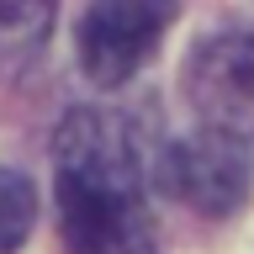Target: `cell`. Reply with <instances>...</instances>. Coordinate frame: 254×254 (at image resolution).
Returning a JSON list of instances; mask_svg holds the SVG:
<instances>
[{"mask_svg": "<svg viewBox=\"0 0 254 254\" xmlns=\"http://www.w3.org/2000/svg\"><path fill=\"white\" fill-rule=\"evenodd\" d=\"M159 186L170 190L175 201L196 206L206 217H228L244 206L249 196V154L244 143L217 138V132H190V138H175L159 159Z\"/></svg>", "mask_w": 254, "mask_h": 254, "instance_id": "cell-3", "label": "cell"}, {"mask_svg": "<svg viewBox=\"0 0 254 254\" xmlns=\"http://www.w3.org/2000/svg\"><path fill=\"white\" fill-rule=\"evenodd\" d=\"M69 254H159L143 212V170L117 111L74 106L53 132Z\"/></svg>", "mask_w": 254, "mask_h": 254, "instance_id": "cell-1", "label": "cell"}, {"mask_svg": "<svg viewBox=\"0 0 254 254\" xmlns=\"http://www.w3.org/2000/svg\"><path fill=\"white\" fill-rule=\"evenodd\" d=\"M170 27V5H132V0H111L95 5L79 21V64L95 85H122L127 74H138V64L159 48Z\"/></svg>", "mask_w": 254, "mask_h": 254, "instance_id": "cell-4", "label": "cell"}, {"mask_svg": "<svg viewBox=\"0 0 254 254\" xmlns=\"http://www.w3.org/2000/svg\"><path fill=\"white\" fill-rule=\"evenodd\" d=\"M186 90L206 132L233 143L254 138V27H228L196 43Z\"/></svg>", "mask_w": 254, "mask_h": 254, "instance_id": "cell-2", "label": "cell"}, {"mask_svg": "<svg viewBox=\"0 0 254 254\" xmlns=\"http://www.w3.org/2000/svg\"><path fill=\"white\" fill-rule=\"evenodd\" d=\"M37 217V190L21 170H0V254H16Z\"/></svg>", "mask_w": 254, "mask_h": 254, "instance_id": "cell-5", "label": "cell"}, {"mask_svg": "<svg viewBox=\"0 0 254 254\" xmlns=\"http://www.w3.org/2000/svg\"><path fill=\"white\" fill-rule=\"evenodd\" d=\"M53 27V11L48 5H5L0 0V53H32V48L48 37Z\"/></svg>", "mask_w": 254, "mask_h": 254, "instance_id": "cell-6", "label": "cell"}]
</instances>
